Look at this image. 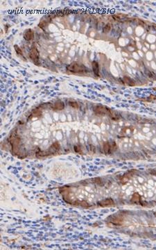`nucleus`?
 I'll return each instance as SVG.
<instances>
[{"label": "nucleus", "instance_id": "obj_1", "mask_svg": "<svg viewBox=\"0 0 156 250\" xmlns=\"http://www.w3.org/2000/svg\"><path fill=\"white\" fill-rule=\"evenodd\" d=\"M67 70L73 73H83L86 72V67L85 66L76 62H74L67 66Z\"/></svg>", "mask_w": 156, "mask_h": 250}, {"label": "nucleus", "instance_id": "obj_15", "mask_svg": "<svg viewBox=\"0 0 156 250\" xmlns=\"http://www.w3.org/2000/svg\"><path fill=\"white\" fill-rule=\"evenodd\" d=\"M69 106H70L71 107H72L73 108H78V104H77L76 102H74V101H69Z\"/></svg>", "mask_w": 156, "mask_h": 250}, {"label": "nucleus", "instance_id": "obj_16", "mask_svg": "<svg viewBox=\"0 0 156 250\" xmlns=\"http://www.w3.org/2000/svg\"><path fill=\"white\" fill-rule=\"evenodd\" d=\"M32 114H33V116H35V117H39V116L41 115L42 112L40 110H38V109H35L33 111V113H32Z\"/></svg>", "mask_w": 156, "mask_h": 250}, {"label": "nucleus", "instance_id": "obj_18", "mask_svg": "<svg viewBox=\"0 0 156 250\" xmlns=\"http://www.w3.org/2000/svg\"><path fill=\"white\" fill-rule=\"evenodd\" d=\"M93 181H94L95 184H98V185H101V184H102V181H101V179L99 177L94 178V179H93Z\"/></svg>", "mask_w": 156, "mask_h": 250}, {"label": "nucleus", "instance_id": "obj_17", "mask_svg": "<svg viewBox=\"0 0 156 250\" xmlns=\"http://www.w3.org/2000/svg\"><path fill=\"white\" fill-rule=\"evenodd\" d=\"M14 48H15V51H16L17 54H20V55H22V49L20 48L17 45H15L14 46Z\"/></svg>", "mask_w": 156, "mask_h": 250}, {"label": "nucleus", "instance_id": "obj_5", "mask_svg": "<svg viewBox=\"0 0 156 250\" xmlns=\"http://www.w3.org/2000/svg\"><path fill=\"white\" fill-rule=\"evenodd\" d=\"M94 112L99 115H105L106 113H110V111L103 106H97L94 108Z\"/></svg>", "mask_w": 156, "mask_h": 250}, {"label": "nucleus", "instance_id": "obj_20", "mask_svg": "<svg viewBox=\"0 0 156 250\" xmlns=\"http://www.w3.org/2000/svg\"><path fill=\"white\" fill-rule=\"evenodd\" d=\"M74 151L76 152V153H82V151H81V149L80 147V146L78 145H75L74 147Z\"/></svg>", "mask_w": 156, "mask_h": 250}, {"label": "nucleus", "instance_id": "obj_7", "mask_svg": "<svg viewBox=\"0 0 156 250\" xmlns=\"http://www.w3.org/2000/svg\"><path fill=\"white\" fill-rule=\"evenodd\" d=\"M33 36H34V33L33 31L31 29H29L25 32L24 38L26 41H31L33 38Z\"/></svg>", "mask_w": 156, "mask_h": 250}, {"label": "nucleus", "instance_id": "obj_21", "mask_svg": "<svg viewBox=\"0 0 156 250\" xmlns=\"http://www.w3.org/2000/svg\"><path fill=\"white\" fill-rule=\"evenodd\" d=\"M80 204L81 205L82 207H84V208H88L90 206V205L88 204V203H87L86 202L83 201V202H81L80 203Z\"/></svg>", "mask_w": 156, "mask_h": 250}, {"label": "nucleus", "instance_id": "obj_13", "mask_svg": "<svg viewBox=\"0 0 156 250\" xmlns=\"http://www.w3.org/2000/svg\"><path fill=\"white\" fill-rule=\"evenodd\" d=\"M123 80L125 81V82L127 83V84H128L129 86H135V82L133 81V80L132 79H131L130 77H123Z\"/></svg>", "mask_w": 156, "mask_h": 250}, {"label": "nucleus", "instance_id": "obj_14", "mask_svg": "<svg viewBox=\"0 0 156 250\" xmlns=\"http://www.w3.org/2000/svg\"><path fill=\"white\" fill-rule=\"evenodd\" d=\"M110 117L114 120H118L119 118V115L117 114V113H113L112 112H110Z\"/></svg>", "mask_w": 156, "mask_h": 250}, {"label": "nucleus", "instance_id": "obj_8", "mask_svg": "<svg viewBox=\"0 0 156 250\" xmlns=\"http://www.w3.org/2000/svg\"><path fill=\"white\" fill-rule=\"evenodd\" d=\"M131 202L132 203H133V204H134V203H135V204H140V203H141V197H140L139 193H134L132 197L131 200Z\"/></svg>", "mask_w": 156, "mask_h": 250}, {"label": "nucleus", "instance_id": "obj_4", "mask_svg": "<svg viewBox=\"0 0 156 250\" xmlns=\"http://www.w3.org/2000/svg\"><path fill=\"white\" fill-rule=\"evenodd\" d=\"M30 58H31V60L33 61L35 63H38V59H39V51L38 50V49L36 48V47L33 46L31 49V52H30Z\"/></svg>", "mask_w": 156, "mask_h": 250}, {"label": "nucleus", "instance_id": "obj_9", "mask_svg": "<svg viewBox=\"0 0 156 250\" xmlns=\"http://www.w3.org/2000/svg\"><path fill=\"white\" fill-rule=\"evenodd\" d=\"M103 151L106 154H109L110 153L111 151H112V148H111V145H110L109 142H105L103 144Z\"/></svg>", "mask_w": 156, "mask_h": 250}, {"label": "nucleus", "instance_id": "obj_11", "mask_svg": "<svg viewBox=\"0 0 156 250\" xmlns=\"http://www.w3.org/2000/svg\"><path fill=\"white\" fill-rule=\"evenodd\" d=\"M92 69L94 73L96 76H99V65L96 62V61H93L92 62Z\"/></svg>", "mask_w": 156, "mask_h": 250}, {"label": "nucleus", "instance_id": "obj_3", "mask_svg": "<svg viewBox=\"0 0 156 250\" xmlns=\"http://www.w3.org/2000/svg\"><path fill=\"white\" fill-rule=\"evenodd\" d=\"M108 221L110 222L112 224H115V225H118V226H120L123 223V218H122L120 215H112V216H110L108 218Z\"/></svg>", "mask_w": 156, "mask_h": 250}, {"label": "nucleus", "instance_id": "obj_6", "mask_svg": "<svg viewBox=\"0 0 156 250\" xmlns=\"http://www.w3.org/2000/svg\"><path fill=\"white\" fill-rule=\"evenodd\" d=\"M99 205L102 207H106V206H113L114 205V201L111 198H107L106 199H103L102 201L99 202Z\"/></svg>", "mask_w": 156, "mask_h": 250}, {"label": "nucleus", "instance_id": "obj_19", "mask_svg": "<svg viewBox=\"0 0 156 250\" xmlns=\"http://www.w3.org/2000/svg\"><path fill=\"white\" fill-rule=\"evenodd\" d=\"M110 29H111V26H110V24H106V25L105 26V27L103 28V32L104 33L109 32V31L110 30Z\"/></svg>", "mask_w": 156, "mask_h": 250}, {"label": "nucleus", "instance_id": "obj_2", "mask_svg": "<svg viewBox=\"0 0 156 250\" xmlns=\"http://www.w3.org/2000/svg\"><path fill=\"white\" fill-rule=\"evenodd\" d=\"M9 141L11 144L12 146V149H13V152L14 153H16L17 151L18 150L19 148V145L20 143V139L19 136L17 135V133L14 131L9 138Z\"/></svg>", "mask_w": 156, "mask_h": 250}, {"label": "nucleus", "instance_id": "obj_23", "mask_svg": "<svg viewBox=\"0 0 156 250\" xmlns=\"http://www.w3.org/2000/svg\"><path fill=\"white\" fill-rule=\"evenodd\" d=\"M149 172H150L152 175L156 176V170H155V169H151V170L149 171Z\"/></svg>", "mask_w": 156, "mask_h": 250}, {"label": "nucleus", "instance_id": "obj_22", "mask_svg": "<svg viewBox=\"0 0 156 250\" xmlns=\"http://www.w3.org/2000/svg\"><path fill=\"white\" fill-rule=\"evenodd\" d=\"M90 150H91V152H92V153H96V149H95V147L94 145H90Z\"/></svg>", "mask_w": 156, "mask_h": 250}, {"label": "nucleus", "instance_id": "obj_24", "mask_svg": "<svg viewBox=\"0 0 156 250\" xmlns=\"http://www.w3.org/2000/svg\"><path fill=\"white\" fill-rule=\"evenodd\" d=\"M155 215H156V213H155Z\"/></svg>", "mask_w": 156, "mask_h": 250}, {"label": "nucleus", "instance_id": "obj_12", "mask_svg": "<svg viewBox=\"0 0 156 250\" xmlns=\"http://www.w3.org/2000/svg\"><path fill=\"white\" fill-rule=\"evenodd\" d=\"M49 149H51V150H53V151H54V152H58V151L60 149V145H59V143H57V142L54 143H53V144L51 145Z\"/></svg>", "mask_w": 156, "mask_h": 250}, {"label": "nucleus", "instance_id": "obj_10", "mask_svg": "<svg viewBox=\"0 0 156 250\" xmlns=\"http://www.w3.org/2000/svg\"><path fill=\"white\" fill-rule=\"evenodd\" d=\"M64 107H65V106H64L63 102H62L60 101H58L57 102H56L53 106V108L56 109V110H63L64 108Z\"/></svg>", "mask_w": 156, "mask_h": 250}]
</instances>
